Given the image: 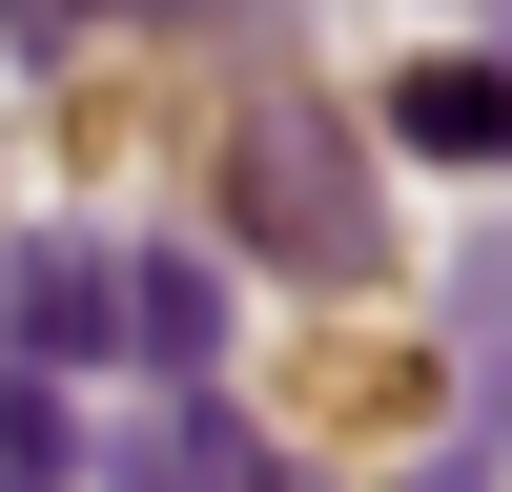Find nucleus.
I'll return each instance as SVG.
<instances>
[{"label":"nucleus","instance_id":"4","mask_svg":"<svg viewBox=\"0 0 512 492\" xmlns=\"http://www.w3.org/2000/svg\"><path fill=\"white\" fill-rule=\"evenodd\" d=\"M164 451H185V492H287V451L226 431V410H164Z\"/></svg>","mask_w":512,"mask_h":492},{"label":"nucleus","instance_id":"6","mask_svg":"<svg viewBox=\"0 0 512 492\" xmlns=\"http://www.w3.org/2000/svg\"><path fill=\"white\" fill-rule=\"evenodd\" d=\"M472 349L512 369V226H492V267H472Z\"/></svg>","mask_w":512,"mask_h":492},{"label":"nucleus","instance_id":"7","mask_svg":"<svg viewBox=\"0 0 512 492\" xmlns=\"http://www.w3.org/2000/svg\"><path fill=\"white\" fill-rule=\"evenodd\" d=\"M431 492H451V472H431Z\"/></svg>","mask_w":512,"mask_h":492},{"label":"nucleus","instance_id":"1","mask_svg":"<svg viewBox=\"0 0 512 492\" xmlns=\"http://www.w3.org/2000/svg\"><path fill=\"white\" fill-rule=\"evenodd\" d=\"M21 349L205 369V267H185V246H21Z\"/></svg>","mask_w":512,"mask_h":492},{"label":"nucleus","instance_id":"5","mask_svg":"<svg viewBox=\"0 0 512 492\" xmlns=\"http://www.w3.org/2000/svg\"><path fill=\"white\" fill-rule=\"evenodd\" d=\"M0 492H82V451H62V410L0 369Z\"/></svg>","mask_w":512,"mask_h":492},{"label":"nucleus","instance_id":"2","mask_svg":"<svg viewBox=\"0 0 512 492\" xmlns=\"http://www.w3.org/2000/svg\"><path fill=\"white\" fill-rule=\"evenodd\" d=\"M246 226H267L287 267L349 287V267H369V164L328 144V123H246Z\"/></svg>","mask_w":512,"mask_h":492},{"label":"nucleus","instance_id":"3","mask_svg":"<svg viewBox=\"0 0 512 492\" xmlns=\"http://www.w3.org/2000/svg\"><path fill=\"white\" fill-rule=\"evenodd\" d=\"M410 144H451V164H512V62H431V82H410Z\"/></svg>","mask_w":512,"mask_h":492}]
</instances>
